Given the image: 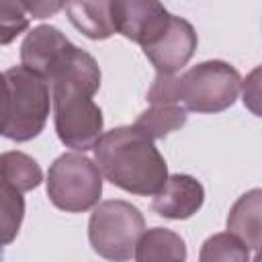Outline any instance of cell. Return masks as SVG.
Returning a JSON list of instances; mask_svg holds the SVG:
<instances>
[{"label": "cell", "instance_id": "cell-1", "mask_svg": "<svg viewBox=\"0 0 262 262\" xmlns=\"http://www.w3.org/2000/svg\"><path fill=\"white\" fill-rule=\"evenodd\" d=\"M92 149L102 178L125 192L154 196L168 178L164 156L158 151L154 139L135 125L102 133Z\"/></svg>", "mask_w": 262, "mask_h": 262}, {"label": "cell", "instance_id": "cell-2", "mask_svg": "<svg viewBox=\"0 0 262 262\" xmlns=\"http://www.w3.org/2000/svg\"><path fill=\"white\" fill-rule=\"evenodd\" d=\"M242 88L239 72L221 59L192 66L184 74H158L147 90L149 104L176 102L192 113H221L229 108Z\"/></svg>", "mask_w": 262, "mask_h": 262}, {"label": "cell", "instance_id": "cell-3", "mask_svg": "<svg viewBox=\"0 0 262 262\" xmlns=\"http://www.w3.org/2000/svg\"><path fill=\"white\" fill-rule=\"evenodd\" d=\"M8 86V115L4 137L12 141H31L37 137L49 117L51 106V88L47 80L20 66H12L4 72Z\"/></svg>", "mask_w": 262, "mask_h": 262}, {"label": "cell", "instance_id": "cell-4", "mask_svg": "<svg viewBox=\"0 0 262 262\" xmlns=\"http://www.w3.org/2000/svg\"><path fill=\"white\" fill-rule=\"evenodd\" d=\"M53 123L59 141L74 151H88L102 135V111L92 100L94 92L76 82L51 84Z\"/></svg>", "mask_w": 262, "mask_h": 262}, {"label": "cell", "instance_id": "cell-5", "mask_svg": "<svg viewBox=\"0 0 262 262\" xmlns=\"http://www.w3.org/2000/svg\"><path fill=\"white\" fill-rule=\"evenodd\" d=\"M145 229L141 211L121 199L96 203L88 221V239L92 250L106 260L133 258L135 244Z\"/></svg>", "mask_w": 262, "mask_h": 262}, {"label": "cell", "instance_id": "cell-6", "mask_svg": "<svg viewBox=\"0 0 262 262\" xmlns=\"http://www.w3.org/2000/svg\"><path fill=\"white\" fill-rule=\"evenodd\" d=\"M45 182L49 201L66 213L90 211L102 194V174L96 162L78 151L55 158Z\"/></svg>", "mask_w": 262, "mask_h": 262}, {"label": "cell", "instance_id": "cell-7", "mask_svg": "<svg viewBox=\"0 0 262 262\" xmlns=\"http://www.w3.org/2000/svg\"><path fill=\"white\" fill-rule=\"evenodd\" d=\"M196 43L199 37L194 27L186 18L170 14L166 27L151 41L141 45V49L158 74H176L190 61L196 51Z\"/></svg>", "mask_w": 262, "mask_h": 262}, {"label": "cell", "instance_id": "cell-8", "mask_svg": "<svg viewBox=\"0 0 262 262\" xmlns=\"http://www.w3.org/2000/svg\"><path fill=\"white\" fill-rule=\"evenodd\" d=\"M170 12L160 0H111V20L115 33L145 45L168 23Z\"/></svg>", "mask_w": 262, "mask_h": 262}, {"label": "cell", "instance_id": "cell-9", "mask_svg": "<svg viewBox=\"0 0 262 262\" xmlns=\"http://www.w3.org/2000/svg\"><path fill=\"white\" fill-rule=\"evenodd\" d=\"M205 203L203 184L188 174H172L166 178L164 186L154 194L151 209L166 219H188Z\"/></svg>", "mask_w": 262, "mask_h": 262}, {"label": "cell", "instance_id": "cell-10", "mask_svg": "<svg viewBox=\"0 0 262 262\" xmlns=\"http://www.w3.org/2000/svg\"><path fill=\"white\" fill-rule=\"evenodd\" d=\"M72 45V41L51 25H39L27 33L20 45V63L43 78H47L59 55Z\"/></svg>", "mask_w": 262, "mask_h": 262}, {"label": "cell", "instance_id": "cell-11", "mask_svg": "<svg viewBox=\"0 0 262 262\" xmlns=\"http://www.w3.org/2000/svg\"><path fill=\"white\" fill-rule=\"evenodd\" d=\"M260 213H262V190L252 188L233 203L227 215V231L239 237L254 252L260 248V239H262Z\"/></svg>", "mask_w": 262, "mask_h": 262}, {"label": "cell", "instance_id": "cell-12", "mask_svg": "<svg viewBox=\"0 0 262 262\" xmlns=\"http://www.w3.org/2000/svg\"><path fill=\"white\" fill-rule=\"evenodd\" d=\"M70 23L88 39L102 41L115 35L111 20V0H68Z\"/></svg>", "mask_w": 262, "mask_h": 262}, {"label": "cell", "instance_id": "cell-13", "mask_svg": "<svg viewBox=\"0 0 262 262\" xmlns=\"http://www.w3.org/2000/svg\"><path fill=\"white\" fill-rule=\"evenodd\" d=\"M133 258L139 262H182L186 258V246L172 229L151 227L139 235Z\"/></svg>", "mask_w": 262, "mask_h": 262}, {"label": "cell", "instance_id": "cell-14", "mask_svg": "<svg viewBox=\"0 0 262 262\" xmlns=\"http://www.w3.org/2000/svg\"><path fill=\"white\" fill-rule=\"evenodd\" d=\"M188 115L186 108L182 104L176 102H158L151 104L147 111H143L137 119H135V127L139 131H143L147 137L151 139H162L166 135H170L172 131L184 127Z\"/></svg>", "mask_w": 262, "mask_h": 262}, {"label": "cell", "instance_id": "cell-15", "mask_svg": "<svg viewBox=\"0 0 262 262\" xmlns=\"http://www.w3.org/2000/svg\"><path fill=\"white\" fill-rule=\"evenodd\" d=\"M0 178L16 190L29 192L43 182V170L29 154L14 149L0 154Z\"/></svg>", "mask_w": 262, "mask_h": 262}, {"label": "cell", "instance_id": "cell-16", "mask_svg": "<svg viewBox=\"0 0 262 262\" xmlns=\"http://www.w3.org/2000/svg\"><path fill=\"white\" fill-rule=\"evenodd\" d=\"M23 219H25L23 192L0 178V256H2V248L16 239Z\"/></svg>", "mask_w": 262, "mask_h": 262}, {"label": "cell", "instance_id": "cell-17", "mask_svg": "<svg viewBox=\"0 0 262 262\" xmlns=\"http://www.w3.org/2000/svg\"><path fill=\"white\" fill-rule=\"evenodd\" d=\"M201 262H213V260H223V262H248L250 260V248L235 237L231 231L215 233L205 239L203 250H201Z\"/></svg>", "mask_w": 262, "mask_h": 262}, {"label": "cell", "instance_id": "cell-18", "mask_svg": "<svg viewBox=\"0 0 262 262\" xmlns=\"http://www.w3.org/2000/svg\"><path fill=\"white\" fill-rule=\"evenodd\" d=\"M27 29H29V16L27 14H14V12L0 10V45L14 41Z\"/></svg>", "mask_w": 262, "mask_h": 262}, {"label": "cell", "instance_id": "cell-19", "mask_svg": "<svg viewBox=\"0 0 262 262\" xmlns=\"http://www.w3.org/2000/svg\"><path fill=\"white\" fill-rule=\"evenodd\" d=\"M25 10L29 16L33 18H49L53 14H57L61 8H66L68 0H23Z\"/></svg>", "mask_w": 262, "mask_h": 262}, {"label": "cell", "instance_id": "cell-20", "mask_svg": "<svg viewBox=\"0 0 262 262\" xmlns=\"http://www.w3.org/2000/svg\"><path fill=\"white\" fill-rule=\"evenodd\" d=\"M258 70H254L252 72V76H250V86H252V90L244 84V90H242V94H244V102L254 111V113H258V106H256V100H258Z\"/></svg>", "mask_w": 262, "mask_h": 262}, {"label": "cell", "instance_id": "cell-21", "mask_svg": "<svg viewBox=\"0 0 262 262\" xmlns=\"http://www.w3.org/2000/svg\"><path fill=\"white\" fill-rule=\"evenodd\" d=\"M6 115H8V86L4 72H0V135L4 133L6 127Z\"/></svg>", "mask_w": 262, "mask_h": 262}]
</instances>
